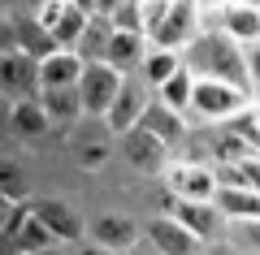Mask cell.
Wrapping results in <instances>:
<instances>
[{"mask_svg":"<svg viewBox=\"0 0 260 255\" xmlns=\"http://www.w3.org/2000/svg\"><path fill=\"white\" fill-rule=\"evenodd\" d=\"M182 65L195 78H217V82H230V87H243V91H256L251 87V69H247V48L234 35H225L221 26L200 30L182 48Z\"/></svg>","mask_w":260,"mask_h":255,"instance_id":"obj_1","label":"cell"},{"mask_svg":"<svg viewBox=\"0 0 260 255\" xmlns=\"http://www.w3.org/2000/svg\"><path fill=\"white\" fill-rule=\"evenodd\" d=\"M121 87H126V74L109 61H87L83 78H78V95H83V113L87 117H109V108L117 104Z\"/></svg>","mask_w":260,"mask_h":255,"instance_id":"obj_2","label":"cell"},{"mask_svg":"<svg viewBox=\"0 0 260 255\" xmlns=\"http://www.w3.org/2000/svg\"><path fill=\"white\" fill-rule=\"evenodd\" d=\"M251 91H243V87H230V82H217V78H200V87H195V104L191 113H200L204 121H230L239 117L243 108H251Z\"/></svg>","mask_w":260,"mask_h":255,"instance_id":"obj_3","label":"cell"},{"mask_svg":"<svg viewBox=\"0 0 260 255\" xmlns=\"http://www.w3.org/2000/svg\"><path fill=\"white\" fill-rule=\"evenodd\" d=\"M200 30H204L200 26V0H169V13L160 18V26L148 39H152V48H174V52H182Z\"/></svg>","mask_w":260,"mask_h":255,"instance_id":"obj_4","label":"cell"},{"mask_svg":"<svg viewBox=\"0 0 260 255\" xmlns=\"http://www.w3.org/2000/svg\"><path fill=\"white\" fill-rule=\"evenodd\" d=\"M143 238L152 242L156 255H200V246H204V238L195 234V229H186L174 212L152 216L148 225H143Z\"/></svg>","mask_w":260,"mask_h":255,"instance_id":"obj_5","label":"cell"},{"mask_svg":"<svg viewBox=\"0 0 260 255\" xmlns=\"http://www.w3.org/2000/svg\"><path fill=\"white\" fill-rule=\"evenodd\" d=\"M169 182V195L174 199H204V203H217V164H174L165 173Z\"/></svg>","mask_w":260,"mask_h":255,"instance_id":"obj_6","label":"cell"},{"mask_svg":"<svg viewBox=\"0 0 260 255\" xmlns=\"http://www.w3.org/2000/svg\"><path fill=\"white\" fill-rule=\"evenodd\" d=\"M0 82H5V100H35L39 91V61L26 52H0Z\"/></svg>","mask_w":260,"mask_h":255,"instance_id":"obj_7","label":"cell"},{"mask_svg":"<svg viewBox=\"0 0 260 255\" xmlns=\"http://www.w3.org/2000/svg\"><path fill=\"white\" fill-rule=\"evenodd\" d=\"M148 104H152L148 87H143V82H130V78H126V87H121L117 104L109 108L104 126H109L117 138H121V134H130V130H139V126H143V113H148Z\"/></svg>","mask_w":260,"mask_h":255,"instance_id":"obj_8","label":"cell"},{"mask_svg":"<svg viewBox=\"0 0 260 255\" xmlns=\"http://www.w3.org/2000/svg\"><path fill=\"white\" fill-rule=\"evenodd\" d=\"M121 156H126L135 169H143V173H156V169H165L169 143L156 138L148 126H139V130H130V134H121Z\"/></svg>","mask_w":260,"mask_h":255,"instance_id":"obj_9","label":"cell"},{"mask_svg":"<svg viewBox=\"0 0 260 255\" xmlns=\"http://www.w3.org/2000/svg\"><path fill=\"white\" fill-rule=\"evenodd\" d=\"M30 208H35V216L44 221L61 242H78V238H83V221H78V212H74V203H70V199L48 195V199H30Z\"/></svg>","mask_w":260,"mask_h":255,"instance_id":"obj_10","label":"cell"},{"mask_svg":"<svg viewBox=\"0 0 260 255\" xmlns=\"http://www.w3.org/2000/svg\"><path fill=\"white\" fill-rule=\"evenodd\" d=\"M83 69H87V61L74 48H56L52 56L39 61V91H44V87H78Z\"/></svg>","mask_w":260,"mask_h":255,"instance_id":"obj_11","label":"cell"},{"mask_svg":"<svg viewBox=\"0 0 260 255\" xmlns=\"http://www.w3.org/2000/svg\"><path fill=\"white\" fill-rule=\"evenodd\" d=\"M148 52H152V39L143 35V30H117L113 26V44H109V56H104V61L117 65L121 74H130V69H143Z\"/></svg>","mask_w":260,"mask_h":255,"instance_id":"obj_12","label":"cell"},{"mask_svg":"<svg viewBox=\"0 0 260 255\" xmlns=\"http://www.w3.org/2000/svg\"><path fill=\"white\" fill-rule=\"evenodd\" d=\"M169 212H174L186 229H195L204 242H208V238H217V234H221V225H225V212L217 208V203H204V199H178Z\"/></svg>","mask_w":260,"mask_h":255,"instance_id":"obj_13","label":"cell"},{"mask_svg":"<svg viewBox=\"0 0 260 255\" xmlns=\"http://www.w3.org/2000/svg\"><path fill=\"white\" fill-rule=\"evenodd\" d=\"M143 126L174 147V143H182V138H186V113H178L174 104H165V100L156 95V100L148 104V113H143Z\"/></svg>","mask_w":260,"mask_h":255,"instance_id":"obj_14","label":"cell"},{"mask_svg":"<svg viewBox=\"0 0 260 255\" xmlns=\"http://www.w3.org/2000/svg\"><path fill=\"white\" fill-rule=\"evenodd\" d=\"M139 234L143 229L135 225L130 216H95V225H91V242H100V246H113V251H130V246L139 242Z\"/></svg>","mask_w":260,"mask_h":255,"instance_id":"obj_15","label":"cell"},{"mask_svg":"<svg viewBox=\"0 0 260 255\" xmlns=\"http://www.w3.org/2000/svg\"><path fill=\"white\" fill-rule=\"evenodd\" d=\"M39 104L48 108L52 126H70V121L87 117V113H83V95H78V87H44V91H39Z\"/></svg>","mask_w":260,"mask_h":255,"instance_id":"obj_16","label":"cell"},{"mask_svg":"<svg viewBox=\"0 0 260 255\" xmlns=\"http://www.w3.org/2000/svg\"><path fill=\"white\" fill-rule=\"evenodd\" d=\"M221 30L234 35L243 48L256 44V39H260V9H256V5H225V9H221Z\"/></svg>","mask_w":260,"mask_h":255,"instance_id":"obj_17","label":"cell"},{"mask_svg":"<svg viewBox=\"0 0 260 255\" xmlns=\"http://www.w3.org/2000/svg\"><path fill=\"white\" fill-rule=\"evenodd\" d=\"M217 208L225 212V221L260 216V191H251V186H221L217 191Z\"/></svg>","mask_w":260,"mask_h":255,"instance_id":"obj_18","label":"cell"},{"mask_svg":"<svg viewBox=\"0 0 260 255\" xmlns=\"http://www.w3.org/2000/svg\"><path fill=\"white\" fill-rule=\"evenodd\" d=\"M9 113H13V130L22 138H44L48 126H52V117H48V108L39 100H13Z\"/></svg>","mask_w":260,"mask_h":255,"instance_id":"obj_19","label":"cell"},{"mask_svg":"<svg viewBox=\"0 0 260 255\" xmlns=\"http://www.w3.org/2000/svg\"><path fill=\"white\" fill-rule=\"evenodd\" d=\"M109 44H113V22L100 18V13H91V22H87V30H83V39H78L74 52L83 56V61H104V56H109Z\"/></svg>","mask_w":260,"mask_h":255,"instance_id":"obj_20","label":"cell"},{"mask_svg":"<svg viewBox=\"0 0 260 255\" xmlns=\"http://www.w3.org/2000/svg\"><path fill=\"white\" fill-rule=\"evenodd\" d=\"M178 69H182V52H174V48H152L139 74H143V82H152V87H165Z\"/></svg>","mask_w":260,"mask_h":255,"instance_id":"obj_21","label":"cell"},{"mask_svg":"<svg viewBox=\"0 0 260 255\" xmlns=\"http://www.w3.org/2000/svg\"><path fill=\"white\" fill-rule=\"evenodd\" d=\"M195 87H200V78H195V74H191V69L182 65V69H178L174 78L165 82V87H156V95H160L165 104H174L178 113H186V108L195 104Z\"/></svg>","mask_w":260,"mask_h":255,"instance_id":"obj_22","label":"cell"},{"mask_svg":"<svg viewBox=\"0 0 260 255\" xmlns=\"http://www.w3.org/2000/svg\"><path fill=\"white\" fill-rule=\"evenodd\" d=\"M13 246H18L22 255H35V251H48V246H61V238H56L52 229H48L44 221H39L35 212H30V221H26V225L18 229V238H13Z\"/></svg>","mask_w":260,"mask_h":255,"instance_id":"obj_23","label":"cell"},{"mask_svg":"<svg viewBox=\"0 0 260 255\" xmlns=\"http://www.w3.org/2000/svg\"><path fill=\"white\" fill-rule=\"evenodd\" d=\"M0 195L13 199V203L26 199V173H22V164H13V160L0 164Z\"/></svg>","mask_w":260,"mask_h":255,"instance_id":"obj_24","label":"cell"},{"mask_svg":"<svg viewBox=\"0 0 260 255\" xmlns=\"http://www.w3.org/2000/svg\"><path fill=\"white\" fill-rule=\"evenodd\" d=\"M109 22H113L117 30H143V35H148V26H143V0H126Z\"/></svg>","mask_w":260,"mask_h":255,"instance_id":"obj_25","label":"cell"},{"mask_svg":"<svg viewBox=\"0 0 260 255\" xmlns=\"http://www.w3.org/2000/svg\"><path fill=\"white\" fill-rule=\"evenodd\" d=\"M234 238H239L243 251L260 255V216H247V221H234Z\"/></svg>","mask_w":260,"mask_h":255,"instance_id":"obj_26","label":"cell"},{"mask_svg":"<svg viewBox=\"0 0 260 255\" xmlns=\"http://www.w3.org/2000/svg\"><path fill=\"white\" fill-rule=\"evenodd\" d=\"M239 164H243V182H247L251 191H260V152L247 156V160H239Z\"/></svg>","mask_w":260,"mask_h":255,"instance_id":"obj_27","label":"cell"},{"mask_svg":"<svg viewBox=\"0 0 260 255\" xmlns=\"http://www.w3.org/2000/svg\"><path fill=\"white\" fill-rule=\"evenodd\" d=\"M247 69H251V87L260 91V39L247 44Z\"/></svg>","mask_w":260,"mask_h":255,"instance_id":"obj_28","label":"cell"},{"mask_svg":"<svg viewBox=\"0 0 260 255\" xmlns=\"http://www.w3.org/2000/svg\"><path fill=\"white\" fill-rule=\"evenodd\" d=\"M104 156H109V147H100V143H87L83 147V164H91V169H100Z\"/></svg>","mask_w":260,"mask_h":255,"instance_id":"obj_29","label":"cell"},{"mask_svg":"<svg viewBox=\"0 0 260 255\" xmlns=\"http://www.w3.org/2000/svg\"><path fill=\"white\" fill-rule=\"evenodd\" d=\"M121 5H126V0H95V13H100V18H113Z\"/></svg>","mask_w":260,"mask_h":255,"instance_id":"obj_30","label":"cell"},{"mask_svg":"<svg viewBox=\"0 0 260 255\" xmlns=\"http://www.w3.org/2000/svg\"><path fill=\"white\" fill-rule=\"evenodd\" d=\"M78 255H121V251H113V246H100V242H87Z\"/></svg>","mask_w":260,"mask_h":255,"instance_id":"obj_31","label":"cell"},{"mask_svg":"<svg viewBox=\"0 0 260 255\" xmlns=\"http://www.w3.org/2000/svg\"><path fill=\"white\" fill-rule=\"evenodd\" d=\"M74 5H83L87 13H95V0H74Z\"/></svg>","mask_w":260,"mask_h":255,"instance_id":"obj_32","label":"cell"},{"mask_svg":"<svg viewBox=\"0 0 260 255\" xmlns=\"http://www.w3.org/2000/svg\"><path fill=\"white\" fill-rule=\"evenodd\" d=\"M35 255H61V246H48V251H35Z\"/></svg>","mask_w":260,"mask_h":255,"instance_id":"obj_33","label":"cell"},{"mask_svg":"<svg viewBox=\"0 0 260 255\" xmlns=\"http://www.w3.org/2000/svg\"><path fill=\"white\" fill-rule=\"evenodd\" d=\"M239 5H256V9H260V0H239Z\"/></svg>","mask_w":260,"mask_h":255,"instance_id":"obj_34","label":"cell"}]
</instances>
